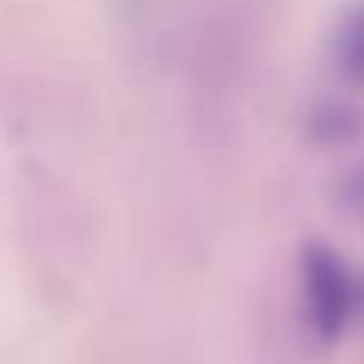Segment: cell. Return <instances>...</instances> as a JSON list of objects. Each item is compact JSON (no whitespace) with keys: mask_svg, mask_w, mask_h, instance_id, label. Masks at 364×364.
<instances>
[{"mask_svg":"<svg viewBox=\"0 0 364 364\" xmlns=\"http://www.w3.org/2000/svg\"><path fill=\"white\" fill-rule=\"evenodd\" d=\"M333 53H336L340 75L350 78L354 85H364V4L354 7V11L343 18V25H340V32H336Z\"/></svg>","mask_w":364,"mask_h":364,"instance_id":"cell-2","label":"cell"},{"mask_svg":"<svg viewBox=\"0 0 364 364\" xmlns=\"http://www.w3.org/2000/svg\"><path fill=\"white\" fill-rule=\"evenodd\" d=\"M318 131H322V134H336V138H343V134L350 131V114H347L343 107H329V110H322V114H318Z\"/></svg>","mask_w":364,"mask_h":364,"instance_id":"cell-3","label":"cell"},{"mask_svg":"<svg viewBox=\"0 0 364 364\" xmlns=\"http://www.w3.org/2000/svg\"><path fill=\"white\" fill-rule=\"evenodd\" d=\"M343 198H347V205L364 220V166L343 184Z\"/></svg>","mask_w":364,"mask_h":364,"instance_id":"cell-4","label":"cell"},{"mask_svg":"<svg viewBox=\"0 0 364 364\" xmlns=\"http://www.w3.org/2000/svg\"><path fill=\"white\" fill-rule=\"evenodd\" d=\"M304 272V308L308 322L322 340H340L343 329L364 308V283L350 265L326 244H308L301 255Z\"/></svg>","mask_w":364,"mask_h":364,"instance_id":"cell-1","label":"cell"}]
</instances>
